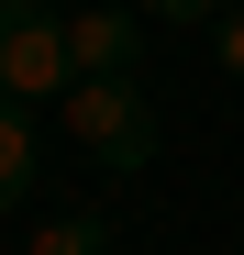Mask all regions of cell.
Listing matches in <instances>:
<instances>
[{
    "label": "cell",
    "instance_id": "1",
    "mask_svg": "<svg viewBox=\"0 0 244 255\" xmlns=\"http://www.w3.org/2000/svg\"><path fill=\"white\" fill-rule=\"evenodd\" d=\"M56 133L100 166V178H133V166L155 155V100L144 78H78V89L56 100Z\"/></svg>",
    "mask_w": 244,
    "mask_h": 255
},
{
    "label": "cell",
    "instance_id": "2",
    "mask_svg": "<svg viewBox=\"0 0 244 255\" xmlns=\"http://www.w3.org/2000/svg\"><path fill=\"white\" fill-rule=\"evenodd\" d=\"M78 56H67V11L56 0H11L0 11V100H67Z\"/></svg>",
    "mask_w": 244,
    "mask_h": 255
},
{
    "label": "cell",
    "instance_id": "3",
    "mask_svg": "<svg viewBox=\"0 0 244 255\" xmlns=\"http://www.w3.org/2000/svg\"><path fill=\"white\" fill-rule=\"evenodd\" d=\"M67 56H78V78H133L144 11H122V0H78V11H67Z\"/></svg>",
    "mask_w": 244,
    "mask_h": 255
},
{
    "label": "cell",
    "instance_id": "4",
    "mask_svg": "<svg viewBox=\"0 0 244 255\" xmlns=\"http://www.w3.org/2000/svg\"><path fill=\"white\" fill-rule=\"evenodd\" d=\"M33 178H45V122H33V100H0V211L33 200Z\"/></svg>",
    "mask_w": 244,
    "mask_h": 255
},
{
    "label": "cell",
    "instance_id": "5",
    "mask_svg": "<svg viewBox=\"0 0 244 255\" xmlns=\"http://www.w3.org/2000/svg\"><path fill=\"white\" fill-rule=\"evenodd\" d=\"M22 255H111V222L100 211H45V222L22 233Z\"/></svg>",
    "mask_w": 244,
    "mask_h": 255
},
{
    "label": "cell",
    "instance_id": "6",
    "mask_svg": "<svg viewBox=\"0 0 244 255\" xmlns=\"http://www.w3.org/2000/svg\"><path fill=\"white\" fill-rule=\"evenodd\" d=\"M122 11H144V22H178V33H189V22H222V0H122Z\"/></svg>",
    "mask_w": 244,
    "mask_h": 255
},
{
    "label": "cell",
    "instance_id": "7",
    "mask_svg": "<svg viewBox=\"0 0 244 255\" xmlns=\"http://www.w3.org/2000/svg\"><path fill=\"white\" fill-rule=\"evenodd\" d=\"M211 56H222V78H244V0H233V11L211 22Z\"/></svg>",
    "mask_w": 244,
    "mask_h": 255
},
{
    "label": "cell",
    "instance_id": "8",
    "mask_svg": "<svg viewBox=\"0 0 244 255\" xmlns=\"http://www.w3.org/2000/svg\"><path fill=\"white\" fill-rule=\"evenodd\" d=\"M0 11H11V0H0Z\"/></svg>",
    "mask_w": 244,
    "mask_h": 255
},
{
    "label": "cell",
    "instance_id": "9",
    "mask_svg": "<svg viewBox=\"0 0 244 255\" xmlns=\"http://www.w3.org/2000/svg\"><path fill=\"white\" fill-rule=\"evenodd\" d=\"M222 11H233V0H222Z\"/></svg>",
    "mask_w": 244,
    "mask_h": 255
},
{
    "label": "cell",
    "instance_id": "10",
    "mask_svg": "<svg viewBox=\"0 0 244 255\" xmlns=\"http://www.w3.org/2000/svg\"><path fill=\"white\" fill-rule=\"evenodd\" d=\"M11 255H22V244H11Z\"/></svg>",
    "mask_w": 244,
    "mask_h": 255
}]
</instances>
